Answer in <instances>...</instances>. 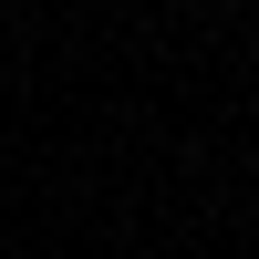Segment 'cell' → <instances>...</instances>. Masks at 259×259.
I'll return each mask as SVG.
<instances>
[]
</instances>
